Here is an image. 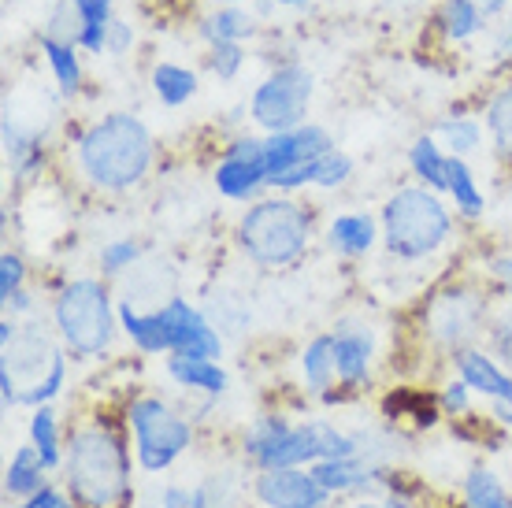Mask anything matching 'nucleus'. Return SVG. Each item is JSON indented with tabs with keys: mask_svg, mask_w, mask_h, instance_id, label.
<instances>
[{
	"mask_svg": "<svg viewBox=\"0 0 512 508\" xmlns=\"http://www.w3.org/2000/svg\"><path fill=\"white\" fill-rule=\"evenodd\" d=\"M64 486L71 501L86 508H123L134 494L130 486V449L123 434L108 423H86L71 434L64 453Z\"/></svg>",
	"mask_w": 512,
	"mask_h": 508,
	"instance_id": "1",
	"label": "nucleus"
},
{
	"mask_svg": "<svg viewBox=\"0 0 512 508\" xmlns=\"http://www.w3.org/2000/svg\"><path fill=\"white\" fill-rule=\"evenodd\" d=\"M75 164L82 178L108 193L138 186L153 167V134L138 115L112 112L82 130L75 145Z\"/></svg>",
	"mask_w": 512,
	"mask_h": 508,
	"instance_id": "2",
	"label": "nucleus"
},
{
	"mask_svg": "<svg viewBox=\"0 0 512 508\" xmlns=\"http://www.w3.org/2000/svg\"><path fill=\"white\" fill-rule=\"evenodd\" d=\"M360 438L357 434L338 431L327 420H305L290 423L282 416H260V420L245 431L242 453L256 471L275 468H308L316 460L327 457H357Z\"/></svg>",
	"mask_w": 512,
	"mask_h": 508,
	"instance_id": "3",
	"label": "nucleus"
},
{
	"mask_svg": "<svg viewBox=\"0 0 512 508\" xmlns=\"http://www.w3.org/2000/svg\"><path fill=\"white\" fill-rule=\"evenodd\" d=\"M379 227H383L386 253L405 260V264H416V260L435 256L453 238V212L442 204L435 190L401 186L386 197Z\"/></svg>",
	"mask_w": 512,
	"mask_h": 508,
	"instance_id": "4",
	"label": "nucleus"
},
{
	"mask_svg": "<svg viewBox=\"0 0 512 508\" xmlns=\"http://www.w3.org/2000/svg\"><path fill=\"white\" fill-rule=\"evenodd\" d=\"M312 238V212L294 197H264L245 208L238 219V245L256 267H290L301 260Z\"/></svg>",
	"mask_w": 512,
	"mask_h": 508,
	"instance_id": "5",
	"label": "nucleus"
},
{
	"mask_svg": "<svg viewBox=\"0 0 512 508\" xmlns=\"http://www.w3.org/2000/svg\"><path fill=\"white\" fill-rule=\"evenodd\" d=\"M52 323L75 356H101L112 345L119 316L101 279H71L52 301Z\"/></svg>",
	"mask_w": 512,
	"mask_h": 508,
	"instance_id": "6",
	"label": "nucleus"
},
{
	"mask_svg": "<svg viewBox=\"0 0 512 508\" xmlns=\"http://www.w3.org/2000/svg\"><path fill=\"white\" fill-rule=\"evenodd\" d=\"M127 427H130V438H134L138 468L149 471V475L167 471L193 442L190 420H182L179 412L167 405V401H160V397H138V401H130Z\"/></svg>",
	"mask_w": 512,
	"mask_h": 508,
	"instance_id": "7",
	"label": "nucleus"
},
{
	"mask_svg": "<svg viewBox=\"0 0 512 508\" xmlns=\"http://www.w3.org/2000/svg\"><path fill=\"white\" fill-rule=\"evenodd\" d=\"M490 301L472 286H449L438 290L423 308V331L427 338L446 349L449 356L457 349H472L490 331Z\"/></svg>",
	"mask_w": 512,
	"mask_h": 508,
	"instance_id": "8",
	"label": "nucleus"
},
{
	"mask_svg": "<svg viewBox=\"0 0 512 508\" xmlns=\"http://www.w3.org/2000/svg\"><path fill=\"white\" fill-rule=\"evenodd\" d=\"M312 89L316 78L301 64L275 67L249 97V119L264 134H279V130H294L308 123V104H312Z\"/></svg>",
	"mask_w": 512,
	"mask_h": 508,
	"instance_id": "9",
	"label": "nucleus"
},
{
	"mask_svg": "<svg viewBox=\"0 0 512 508\" xmlns=\"http://www.w3.org/2000/svg\"><path fill=\"white\" fill-rule=\"evenodd\" d=\"M216 190L227 201H256L268 190V160H264V138H238L227 145L223 160L212 171Z\"/></svg>",
	"mask_w": 512,
	"mask_h": 508,
	"instance_id": "10",
	"label": "nucleus"
},
{
	"mask_svg": "<svg viewBox=\"0 0 512 508\" xmlns=\"http://www.w3.org/2000/svg\"><path fill=\"white\" fill-rule=\"evenodd\" d=\"M160 316L167 323V338H171V353L179 356H201V360H216L223 356V334L212 319L193 308L186 297H167L160 305Z\"/></svg>",
	"mask_w": 512,
	"mask_h": 508,
	"instance_id": "11",
	"label": "nucleus"
},
{
	"mask_svg": "<svg viewBox=\"0 0 512 508\" xmlns=\"http://www.w3.org/2000/svg\"><path fill=\"white\" fill-rule=\"evenodd\" d=\"M253 497L264 508H331L334 494L323 490L308 468L260 471L253 479Z\"/></svg>",
	"mask_w": 512,
	"mask_h": 508,
	"instance_id": "12",
	"label": "nucleus"
},
{
	"mask_svg": "<svg viewBox=\"0 0 512 508\" xmlns=\"http://www.w3.org/2000/svg\"><path fill=\"white\" fill-rule=\"evenodd\" d=\"M334 149V138L320 123H301L294 130H279V134H268L264 138V160H268V182L271 178L286 175L290 167L312 164L320 160L323 153Z\"/></svg>",
	"mask_w": 512,
	"mask_h": 508,
	"instance_id": "13",
	"label": "nucleus"
},
{
	"mask_svg": "<svg viewBox=\"0 0 512 508\" xmlns=\"http://www.w3.org/2000/svg\"><path fill=\"white\" fill-rule=\"evenodd\" d=\"M334 360H338V382L342 390H364L372 379V360H375V334L364 323H338L334 327Z\"/></svg>",
	"mask_w": 512,
	"mask_h": 508,
	"instance_id": "14",
	"label": "nucleus"
},
{
	"mask_svg": "<svg viewBox=\"0 0 512 508\" xmlns=\"http://www.w3.org/2000/svg\"><path fill=\"white\" fill-rule=\"evenodd\" d=\"M52 356H56V345L49 342V331H45V323L38 319H26L19 323V334H15L12 345H4V368L12 371L15 379L23 382V394L34 386V382L49 371Z\"/></svg>",
	"mask_w": 512,
	"mask_h": 508,
	"instance_id": "15",
	"label": "nucleus"
},
{
	"mask_svg": "<svg viewBox=\"0 0 512 508\" xmlns=\"http://www.w3.org/2000/svg\"><path fill=\"white\" fill-rule=\"evenodd\" d=\"M453 368L472 386V394H483L487 401H512V371L501 368V360L487 349H457Z\"/></svg>",
	"mask_w": 512,
	"mask_h": 508,
	"instance_id": "16",
	"label": "nucleus"
},
{
	"mask_svg": "<svg viewBox=\"0 0 512 508\" xmlns=\"http://www.w3.org/2000/svg\"><path fill=\"white\" fill-rule=\"evenodd\" d=\"M379 238H383V227L372 212H342L327 223V245L338 256H349V260L368 256Z\"/></svg>",
	"mask_w": 512,
	"mask_h": 508,
	"instance_id": "17",
	"label": "nucleus"
},
{
	"mask_svg": "<svg viewBox=\"0 0 512 508\" xmlns=\"http://www.w3.org/2000/svg\"><path fill=\"white\" fill-rule=\"evenodd\" d=\"M116 316H119V331L134 342L138 353H171V338H167V323L160 316V308L141 312V308H134L130 297H123L116 305Z\"/></svg>",
	"mask_w": 512,
	"mask_h": 508,
	"instance_id": "18",
	"label": "nucleus"
},
{
	"mask_svg": "<svg viewBox=\"0 0 512 508\" xmlns=\"http://www.w3.org/2000/svg\"><path fill=\"white\" fill-rule=\"evenodd\" d=\"M4 160H8V171H12L15 182H26L45 164V141H41V134L38 130H26L12 115H4Z\"/></svg>",
	"mask_w": 512,
	"mask_h": 508,
	"instance_id": "19",
	"label": "nucleus"
},
{
	"mask_svg": "<svg viewBox=\"0 0 512 508\" xmlns=\"http://www.w3.org/2000/svg\"><path fill=\"white\" fill-rule=\"evenodd\" d=\"M301 379H305L308 394L334 401V386H338L334 334H316V338H312V342L301 349Z\"/></svg>",
	"mask_w": 512,
	"mask_h": 508,
	"instance_id": "20",
	"label": "nucleus"
},
{
	"mask_svg": "<svg viewBox=\"0 0 512 508\" xmlns=\"http://www.w3.org/2000/svg\"><path fill=\"white\" fill-rule=\"evenodd\" d=\"M167 375H171L175 386H182V390L208 394V397H219L227 390V382H231L219 360H201V356H179V353L167 356Z\"/></svg>",
	"mask_w": 512,
	"mask_h": 508,
	"instance_id": "21",
	"label": "nucleus"
},
{
	"mask_svg": "<svg viewBox=\"0 0 512 508\" xmlns=\"http://www.w3.org/2000/svg\"><path fill=\"white\" fill-rule=\"evenodd\" d=\"M45 475H49V468H45L38 449L34 445H19L12 460H8V471H4V494L12 497V501H30L41 486L49 483Z\"/></svg>",
	"mask_w": 512,
	"mask_h": 508,
	"instance_id": "22",
	"label": "nucleus"
},
{
	"mask_svg": "<svg viewBox=\"0 0 512 508\" xmlns=\"http://www.w3.org/2000/svg\"><path fill=\"white\" fill-rule=\"evenodd\" d=\"M41 56L49 60V71L56 78V89L64 93V97H78V89H82V49H78L75 41H64V38H52L41 30Z\"/></svg>",
	"mask_w": 512,
	"mask_h": 508,
	"instance_id": "23",
	"label": "nucleus"
},
{
	"mask_svg": "<svg viewBox=\"0 0 512 508\" xmlns=\"http://www.w3.org/2000/svg\"><path fill=\"white\" fill-rule=\"evenodd\" d=\"M197 34L208 45H219V41H238V45H245V41L256 38V12H249L242 4H223V8H216V12H208L201 19Z\"/></svg>",
	"mask_w": 512,
	"mask_h": 508,
	"instance_id": "24",
	"label": "nucleus"
},
{
	"mask_svg": "<svg viewBox=\"0 0 512 508\" xmlns=\"http://www.w3.org/2000/svg\"><path fill=\"white\" fill-rule=\"evenodd\" d=\"M409 167H412V175L420 178V186H427V190H435V193H446V186H449V153L438 145L435 134H420V138L412 141Z\"/></svg>",
	"mask_w": 512,
	"mask_h": 508,
	"instance_id": "25",
	"label": "nucleus"
},
{
	"mask_svg": "<svg viewBox=\"0 0 512 508\" xmlns=\"http://www.w3.org/2000/svg\"><path fill=\"white\" fill-rule=\"evenodd\" d=\"M490 15L483 12L479 0H442L438 8V30L446 41H472L479 30H487Z\"/></svg>",
	"mask_w": 512,
	"mask_h": 508,
	"instance_id": "26",
	"label": "nucleus"
},
{
	"mask_svg": "<svg viewBox=\"0 0 512 508\" xmlns=\"http://www.w3.org/2000/svg\"><path fill=\"white\" fill-rule=\"evenodd\" d=\"M449 201L457 208V216L464 219H479L487 212V197L479 190V182H475V171L468 167L464 156H449Z\"/></svg>",
	"mask_w": 512,
	"mask_h": 508,
	"instance_id": "27",
	"label": "nucleus"
},
{
	"mask_svg": "<svg viewBox=\"0 0 512 508\" xmlns=\"http://www.w3.org/2000/svg\"><path fill=\"white\" fill-rule=\"evenodd\" d=\"M78 15H82V38L78 49L90 56H108V30H112V8L116 0H75Z\"/></svg>",
	"mask_w": 512,
	"mask_h": 508,
	"instance_id": "28",
	"label": "nucleus"
},
{
	"mask_svg": "<svg viewBox=\"0 0 512 508\" xmlns=\"http://www.w3.org/2000/svg\"><path fill=\"white\" fill-rule=\"evenodd\" d=\"M483 127H487V138H490V145H494V153L512 164V82L494 89V97H490L487 108H483Z\"/></svg>",
	"mask_w": 512,
	"mask_h": 508,
	"instance_id": "29",
	"label": "nucleus"
},
{
	"mask_svg": "<svg viewBox=\"0 0 512 508\" xmlns=\"http://www.w3.org/2000/svg\"><path fill=\"white\" fill-rule=\"evenodd\" d=\"M435 138L449 156H464L468 160L475 149H483L487 127L479 119H472V115H449V119H442L435 127Z\"/></svg>",
	"mask_w": 512,
	"mask_h": 508,
	"instance_id": "30",
	"label": "nucleus"
},
{
	"mask_svg": "<svg viewBox=\"0 0 512 508\" xmlns=\"http://www.w3.org/2000/svg\"><path fill=\"white\" fill-rule=\"evenodd\" d=\"M153 93L167 108H182L186 101L197 97V75H193L190 67L164 60V64L153 67Z\"/></svg>",
	"mask_w": 512,
	"mask_h": 508,
	"instance_id": "31",
	"label": "nucleus"
},
{
	"mask_svg": "<svg viewBox=\"0 0 512 508\" xmlns=\"http://www.w3.org/2000/svg\"><path fill=\"white\" fill-rule=\"evenodd\" d=\"M30 445L41 453V460H45V468H49V471L64 468L67 445L60 442V423H56V412H52V405L34 408V416H30Z\"/></svg>",
	"mask_w": 512,
	"mask_h": 508,
	"instance_id": "32",
	"label": "nucleus"
},
{
	"mask_svg": "<svg viewBox=\"0 0 512 508\" xmlns=\"http://www.w3.org/2000/svg\"><path fill=\"white\" fill-rule=\"evenodd\" d=\"M464 508H512V494L498 479V471L472 468L464 475Z\"/></svg>",
	"mask_w": 512,
	"mask_h": 508,
	"instance_id": "33",
	"label": "nucleus"
},
{
	"mask_svg": "<svg viewBox=\"0 0 512 508\" xmlns=\"http://www.w3.org/2000/svg\"><path fill=\"white\" fill-rule=\"evenodd\" d=\"M64 386H67V356H64V349H56L49 371H45V375H41V379L23 394V405H30V408L52 405L56 397L64 394Z\"/></svg>",
	"mask_w": 512,
	"mask_h": 508,
	"instance_id": "34",
	"label": "nucleus"
},
{
	"mask_svg": "<svg viewBox=\"0 0 512 508\" xmlns=\"http://www.w3.org/2000/svg\"><path fill=\"white\" fill-rule=\"evenodd\" d=\"M231 505H234L231 475H205L190 490V508H231Z\"/></svg>",
	"mask_w": 512,
	"mask_h": 508,
	"instance_id": "35",
	"label": "nucleus"
},
{
	"mask_svg": "<svg viewBox=\"0 0 512 508\" xmlns=\"http://www.w3.org/2000/svg\"><path fill=\"white\" fill-rule=\"evenodd\" d=\"M349 178H353V156L342 153L338 145L316 160V186L320 190H338V186H346Z\"/></svg>",
	"mask_w": 512,
	"mask_h": 508,
	"instance_id": "36",
	"label": "nucleus"
},
{
	"mask_svg": "<svg viewBox=\"0 0 512 508\" xmlns=\"http://www.w3.org/2000/svg\"><path fill=\"white\" fill-rule=\"evenodd\" d=\"M205 64L219 82H231V78H238V71L245 67V45H238V41H219V45H208Z\"/></svg>",
	"mask_w": 512,
	"mask_h": 508,
	"instance_id": "37",
	"label": "nucleus"
},
{
	"mask_svg": "<svg viewBox=\"0 0 512 508\" xmlns=\"http://www.w3.org/2000/svg\"><path fill=\"white\" fill-rule=\"evenodd\" d=\"M141 256V245L134 242V238H112V242L101 249V271L104 279H116V275H123V271H130V267L138 264Z\"/></svg>",
	"mask_w": 512,
	"mask_h": 508,
	"instance_id": "38",
	"label": "nucleus"
},
{
	"mask_svg": "<svg viewBox=\"0 0 512 508\" xmlns=\"http://www.w3.org/2000/svg\"><path fill=\"white\" fill-rule=\"evenodd\" d=\"M45 34L52 38H64V41H75L82 38V15H78L75 0H56L49 12V23H45Z\"/></svg>",
	"mask_w": 512,
	"mask_h": 508,
	"instance_id": "39",
	"label": "nucleus"
},
{
	"mask_svg": "<svg viewBox=\"0 0 512 508\" xmlns=\"http://www.w3.org/2000/svg\"><path fill=\"white\" fill-rule=\"evenodd\" d=\"M490 353L501 360V368L512 371V305L509 308H501L498 316L490 319Z\"/></svg>",
	"mask_w": 512,
	"mask_h": 508,
	"instance_id": "40",
	"label": "nucleus"
},
{
	"mask_svg": "<svg viewBox=\"0 0 512 508\" xmlns=\"http://www.w3.org/2000/svg\"><path fill=\"white\" fill-rule=\"evenodd\" d=\"M26 282V264L19 253H4L0 256V305L12 297V293L23 290Z\"/></svg>",
	"mask_w": 512,
	"mask_h": 508,
	"instance_id": "41",
	"label": "nucleus"
},
{
	"mask_svg": "<svg viewBox=\"0 0 512 508\" xmlns=\"http://www.w3.org/2000/svg\"><path fill=\"white\" fill-rule=\"evenodd\" d=\"M438 405H442V412H446V416H453V420H457V416H464V412H468V405H472V386H468L461 375H457V379H449L446 386H442Z\"/></svg>",
	"mask_w": 512,
	"mask_h": 508,
	"instance_id": "42",
	"label": "nucleus"
},
{
	"mask_svg": "<svg viewBox=\"0 0 512 508\" xmlns=\"http://www.w3.org/2000/svg\"><path fill=\"white\" fill-rule=\"evenodd\" d=\"M0 405H4V412H12V408L23 405V382L15 379L4 364H0Z\"/></svg>",
	"mask_w": 512,
	"mask_h": 508,
	"instance_id": "43",
	"label": "nucleus"
},
{
	"mask_svg": "<svg viewBox=\"0 0 512 508\" xmlns=\"http://www.w3.org/2000/svg\"><path fill=\"white\" fill-rule=\"evenodd\" d=\"M134 45V26L123 23V19H112V30H108V56H123Z\"/></svg>",
	"mask_w": 512,
	"mask_h": 508,
	"instance_id": "44",
	"label": "nucleus"
},
{
	"mask_svg": "<svg viewBox=\"0 0 512 508\" xmlns=\"http://www.w3.org/2000/svg\"><path fill=\"white\" fill-rule=\"evenodd\" d=\"M494 60H498L501 67L512 64V12H509V19H505V26L498 30V38H494Z\"/></svg>",
	"mask_w": 512,
	"mask_h": 508,
	"instance_id": "45",
	"label": "nucleus"
},
{
	"mask_svg": "<svg viewBox=\"0 0 512 508\" xmlns=\"http://www.w3.org/2000/svg\"><path fill=\"white\" fill-rule=\"evenodd\" d=\"M67 501L71 497H64V490H56V486H41L38 494L30 497V508H67Z\"/></svg>",
	"mask_w": 512,
	"mask_h": 508,
	"instance_id": "46",
	"label": "nucleus"
},
{
	"mask_svg": "<svg viewBox=\"0 0 512 508\" xmlns=\"http://www.w3.org/2000/svg\"><path fill=\"white\" fill-rule=\"evenodd\" d=\"M490 279L498 282L501 290L512 293V256H498V260H490Z\"/></svg>",
	"mask_w": 512,
	"mask_h": 508,
	"instance_id": "47",
	"label": "nucleus"
},
{
	"mask_svg": "<svg viewBox=\"0 0 512 508\" xmlns=\"http://www.w3.org/2000/svg\"><path fill=\"white\" fill-rule=\"evenodd\" d=\"M4 312H8V316H26V312H34V297H30V290H19V293H12V297H8V301H4Z\"/></svg>",
	"mask_w": 512,
	"mask_h": 508,
	"instance_id": "48",
	"label": "nucleus"
},
{
	"mask_svg": "<svg viewBox=\"0 0 512 508\" xmlns=\"http://www.w3.org/2000/svg\"><path fill=\"white\" fill-rule=\"evenodd\" d=\"M490 420L512 431V401H490Z\"/></svg>",
	"mask_w": 512,
	"mask_h": 508,
	"instance_id": "49",
	"label": "nucleus"
},
{
	"mask_svg": "<svg viewBox=\"0 0 512 508\" xmlns=\"http://www.w3.org/2000/svg\"><path fill=\"white\" fill-rule=\"evenodd\" d=\"M383 508H423V505H416L409 494H386L383 497Z\"/></svg>",
	"mask_w": 512,
	"mask_h": 508,
	"instance_id": "50",
	"label": "nucleus"
},
{
	"mask_svg": "<svg viewBox=\"0 0 512 508\" xmlns=\"http://www.w3.org/2000/svg\"><path fill=\"white\" fill-rule=\"evenodd\" d=\"M349 508H383V501H372V497H364V501H357V505H349Z\"/></svg>",
	"mask_w": 512,
	"mask_h": 508,
	"instance_id": "51",
	"label": "nucleus"
},
{
	"mask_svg": "<svg viewBox=\"0 0 512 508\" xmlns=\"http://www.w3.org/2000/svg\"><path fill=\"white\" fill-rule=\"evenodd\" d=\"M279 8H301V4H308V0H275Z\"/></svg>",
	"mask_w": 512,
	"mask_h": 508,
	"instance_id": "52",
	"label": "nucleus"
},
{
	"mask_svg": "<svg viewBox=\"0 0 512 508\" xmlns=\"http://www.w3.org/2000/svg\"><path fill=\"white\" fill-rule=\"evenodd\" d=\"M212 4H216V8H223V4H242V0H212Z\"/></svg>",
	"mask_w": 512,
	"mask_h": 508,
	"instance_id": "53",
	"label": "nucleus"
},
{
	"mask_svg": "<svg viewBox=\"0 0 512 508\" xmlns=\"http://www.w3.org/2000/svg\"><path fill=\"white\" fill-rule=\"evenodd\" d=\"M67 508H86V505H78V501H67Z\"/></svg>",
	"mask_w": 512,
	"mask_h": 508,
	"instance_id": "54",
	"label": "nucleus"
},
{
	"mask_svg": "<svg viewBox=\"0 0 512 508\" xmlns=\"http://www.w3.org/2000/svg\"><path fill=\"white\" fill-rule=\"evenodd\" d=\"M12 508H30V501H23V505H12Z\"/></svg>",
	"mask_w": 512,
	"mask_h": 508,
	"instance_id": "55",
	"label": "nucleus"
},
{
	"mask_svg": "<svg viewBox=\"0 0 512 508\" xmlns=\"http://www.w3.org/2000/svg\"><path fill=\"white\" fill-rule=\"evenodd\" d=\"M509 12H512V8H509Z\"/></svg>",
	"mask_w": 512,
	"mask_h": 508,
	"instance_id": "56",
	"label": "nucleus"
}]
</instances>
